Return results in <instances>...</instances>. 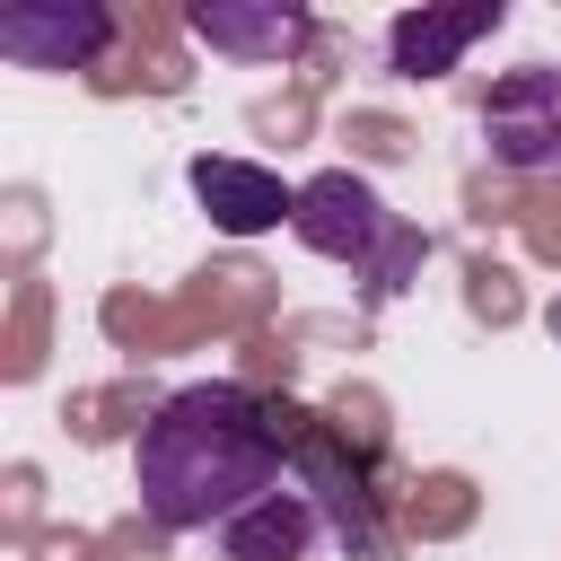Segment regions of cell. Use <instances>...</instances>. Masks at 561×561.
<instances>
[{
    "mask_svg": "<svg viewBox=\"0 0 561 561\" xmlns=\"http://www.w3.org/2000/svg\"><path fill=\"white\" fill-rule=\"evenodd\" d=\"M289 465V438H280V412L228 377L210 386H175L149 421H140V447H131V482H140V508L167 526V535H202V526H228L245 517Z\"/></svg>",
    "mask_w": 561,
    "mask_h": 561,
    "instance_id": "cell-1",
    "label": "cell"
},
{
    "mask_svg": "<svg viewBox=\"0 0 561 561\" xmlns=\"http://www.w3.org/2000/svg\"><path fill=\"white\" fill-rule=\"evenodd\" d=\"M289 237H298L307 254H333V263L368 272V289H377V298H394V289H403V272L430 254V237H421V228H403V219L377 202V184H368V175H351V167H324V175H307V184H298Z\"/></svg>",
    "mask_w": 561,
    "mask_h": 561,
    "instance_id": "cell-2",
    "label": "cell"
},
{
    "mask_svg": "<svg viewBox=\"0 0 561 561\" xmlns=\"http://www.w3.org/2000/svg\"><path fill=\"white\" fill-rule=\"evenodd\" d=\"M482 149L508 175H561V61L500 70L482 96Z\"/></svg>",
    "mask_w": 561,
    "mask_h": 561,
    "instance_id": "cell-3",
    "label": "cell"
},
{
    "mask_svg": "<svg viewBox=\"0 0 561 561\" xmlns=\"http://www.w3.org/2000/svg\"><path fill=\"white\" fill-rule=\"evenodd\" d=\"M105 44H114L105 0H18V9H0V53L18 70H88Z\"/></svg>",
    "mask_w": 561,
    "mask_h": 561,
    "instance_id": "cell-4",
    "label": "cell"
},
{
    "mask_svg": "<svg viewBox=\"0 0 561 561\" xmlns=\"http://www.w3.org/2000/svg\"><path fill=\"white\" fill-rule=\"evenodd\" d=\"M289 465H298V482H307V500L324 508V526L359 552V561H377L386 552V517H377V491H368V473L342 456V438H324V430H307L298 447H289Z\"/></svg>",
    "mask_w": 561,
    "mask_h": 561,
    "instance_id": "cell-5",
    "label": "cell"
},
{
    "mask_svg": "<svg viewBox=\"0 0 561 561\" xmlns=\"http://www.w3.org/2000/svg\"><path fill=\"white\" fill-rule=\"evenodd\" d=\"M184 26H193L210 53H237V61H289V53H307V35H316V18H307L298 0H193Z\"/></svg>",
    "mask_w": 561,
    "mask_h": 561,
    "instance_id": "cell-6",
    "label": "cell"
},
{
    "mask_svg": "<svg viewBox=\"0 0 561 561\" xmlns=\"http://www.w3.org/2000/svg\"><path fill=\"white\" fill-rule=\"evenodd\" d=\"M500 0H465V9H403L394 26H386V61L403 70V79H438V70H456L482 35H500Z\"/></svg>",
    "mask_w": 561,
    "mask_h": 561,
    "instance_id": "cell-7",
    "label": "cell"
},
{
    "mask_svg": "<svg viewBox=\"0 0 561 561\" xmlns=\"http://www.w3.org/2000/svg\"><path fill=\"white\" fill-rule=\"evenodd\" d=\"M316 535H324V508L307 500V482H298V473H280L245 517H228V526H219V561H307V552H316Z\"/></svg>",
    "mask_w": 561,
    "mask_h": 561,
    "instance_id": "cell-8",
    "label": "cell"
},
{
    "mask_svg": "<svg viewBox=\"0 0 561 561\" xmlns=\"http://www.w3.org/2000/svg\"><path fill=\"white\" fill-rule=\"evenodd\" d=\"M193 193H202L210 228H228V237H263L298 210V184H280L254 158H193Z\"/></svg>",
    "mask_w": 561,
    "mask_h": 561,
    "instance_id": "cell-9",
    "label": "cell"
},
{
    "mask_svg": "<svg viewBox=\"0 0 561 561\" xmlns=\"http://www.w3.org/2000/svg\"><path fill=\"white\" fill-rule=\"evenodd\" d=\"M552 333H561V298H552Z\"/></svg>",
    "mask_w": 561,
    "mask_h": 561,
    "instance_id": "cell-10",
    "label": "cell"
}]
</instances>
